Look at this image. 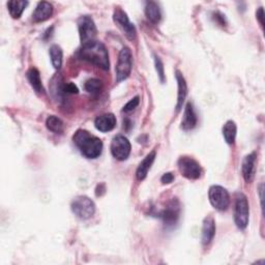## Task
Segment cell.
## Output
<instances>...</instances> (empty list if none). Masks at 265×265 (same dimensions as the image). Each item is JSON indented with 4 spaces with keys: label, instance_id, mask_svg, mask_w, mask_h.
Here are the masks:
<instances>
[{
    "label": "cell",
    "instance_id": "10",
    "mask_svg": "<svg viewBox=\"0 0 265 265\" xmlns=\"http://www.w3.org/2000/svg\"><path fill=\"white\" fill-rule=\"evenodd\" d=\"M113 20L129 40L133 41L136 39V28L130 21L126 12H123L120 8H117L113 14Z\"/></svg>",
    "mask_w": 265,
    "mask_h": 265
},
{
    "label": "cell",
    "instance_id": "5",
    "mask_svg": "<svg viewBox=\"0 0 265 265\" xmlns=\"http://www.w3.org/2000/svg\"><path fill=\"white\" fill-rule=\"evenodd\" d=\"M209 202L218 210H226L230 205V196L226 189L221 186L210 187L208 192Z\"/></svg>",
    "mask_w": 265,
    "mask_h": 265
},
{
    "label": "cell",
    "instance_id": "8",
    "mask_svg": "<svg viewBox=\"0 0 265 265\" xmlns=\"http://www.w3.org/2000/svg\"><path fill=\"white\" fill-rule=\"evenodd\" d=\"M78 27H79L80 40L82 45L96 41L95 39L97 37L98 30L92 17L90 16L81 17L78 21Z\"/></svg>",
    "mask_w": 265,
    "mask_h": 265
},
{
    "label": "cell",
    "instance_id": "18",
    "mask_svg": "<svg viewBox=\"0 0 265 265\" xmlns=\"http://www.w3.org/2000/svg\"><path fill=\"white\" fill-rule=\"evenodd\" d=\"M154 158H155V151H151L150 153H148L144 160L140 163V165L137 168V172H136V176L139 181H143L147 174L148 171L150 170L153 162H154Z\"/></svg>",
    "mask_w": 265,
    "mask_h": 265
},
{
    "label": "cell",
    "instance_id": "6",
    "mask_svg": "<svg viewBox=\"0 0 265 265\" xmlns=\"http://www.w3.org/2000/svg\"><path fill=\"white\" fill-rule=\"evenodd\" d=\"M250 208L249 202L243 194H239L236 198L235 208H234V221L239 229L246 228L249 224Z\"/></svg>",
    "mask_w": 265,
    "mask_h": 265
},
{
    "label": "cell",
    "instance_id": "26",
    "mask_svg": "<svg viewBox=\"0 0 265 265\" xmlns=\"http://www.w3.org/2000/svg\"><path fill=\"white\" fill-rule=\"evenodd\" d=\"M154 63H155V68H156V72L158 77H160L161 82L165 81V73H164V64L162 62V60L160 59V57L154 56Z\"/></svg>",
    "mask_w": 265,
    "mask_h": 265
},
{
    "label": "cell",
    "instance_id": "17",
    "mask_svg": "<svg viewBox=\"0 0 265 265\" xmlns=\"http://www.w3.org/2000/svg\"><path fill=\"white\" fill-rule=\"evenodd\" d=\"M176 80L179 84V94H178V104H176V111L180 112L183 108V104L188 95V85L185 77L180 70H176Z\"/></svg>",
    "mask_w": 265,
    "mask_h": 265
},
{
    "label": "cell",
    "instance_id": "2",
    "mask_svg": "<svg viewBox=\"0 0 265 265\" xmlns=\"http://www.w3.org/2000/svg\"><path fill=\"white\" fill-rule=\"evenodd\" d=\"M74 143L80 152L87 158H97L103 150L102 140L85 130H78L74 137Z\"/></svg>",
    "mask_w": 265,
    "mask_h": 265
},
{
    "label": "cell",
    "instance_id": "23",
    "mask_svg": "<svg viewBox=\"0 0 265 265\" xmlns=\"http://www.w3.org/2000/svg\"><path fill=\"white\" fill-rule=\"evenodd\" d=\"M46 126H47L49 131H51L53 133H56V134H61L64 130L63 121L55 115H51L47 118Z\"/></svg>",
    "mask_w": 265,
    "mask_h": 265
},
{
    "label": "cell",
    "instance_id": "27",
    "mask_svg": "<svg viewBox=\"0 0 265 265\" xmlns=\"http://www.w3.org/2000/svg\"><path fill=\"white\" fill-rule=\"evenodd\" d=\"M139 103H140V98H139V97H135L134 99H132V100H131V101L125 106V107H123L122 111H123V112H131V111H133L135 108L138 107Z\"/></svg>",
    "mask_w": 265,
    "mask_h": 265
},
{
    "label": "cell",
    "instance_id": "19",
    "mask_svg": "<svg viewBox=\"0 0 265 265\" xmlns=\"http://www.w3.org/2000/svg\"><path fill=\"white\" fill-rule=\"evenodd\" d=\"M26 77H27V80L29 81L31 87L33 88L35 93L39 94V95L44 94L45 91H44V87L42 84L41 75H40V72L37 68L35 67L29 68L28 72L26 73Z\"/></svg>",
    "mask_w": 265,
    "mask_h": 265
},
{
    "label": "cell",
    "instance_id": "15",
    "mask_svg": "<svg viewBox=\"0 0 265 265\" xmlns=\"http://www.w3.org/2000/svg\"><path fill=\"white\" fill-rule=\"evenodd\" d=\"M196 125H197V115L195 113V110H194L193 105L191 103H188L182 120V129L184 131H190L195 128Z\"/></svg>",
    "mask_w": 265,
    "mask_h": 265
},
{
    "label": "cell",
    "instance_id": "21",
    "mask_svg": "<svg viewBox=\"0 0 265 265\" xmlns=\"http://www.w3.org/2000/svg\"><path fill=\"white\" fill-rule=\"evenodd\" d=\"M27 6H28V2L12 0V2L8 3V10L14 19H19Z\"/></svg>",
    "mask_w": 265,
    "mask_h": 265
},
{
    "label": "cell",
    "instance_id": "4",
    "mask_svg": "<svg viewBox=\"0 0 265 265\" xmlns=\"http://www.w3.org/2000/svg\"><path fill=\"white\" fill-rule=\"evenodd\" d=\"M72 210L79 219L88 220L96 213V204L87 196H79L72 202Z\"/></svg>",
    "mask_w": 265,
    "mask_h": 265
},
{
    "label": "cell",
    "instance_id": "12",
    "mask_svg": "<svg viewBox=\"0 0 265 265\" xmlns=\"http://www.w3.org/2000/svg\"><path fill=\"white\" fill-rule=\"evenodd\" d=\"M95 126L98 131L106 133L112 131L116 126V117L112 113L100 115L95 120Z\"/></svg>",
    "mask_w": 265,
    "mask_h": 265
},
{
    "label": "cell",
    "instance_id": "13",
    "mask_svg": "<svg viewBox=\"0 0 265 265\" xmlns=\"http://www.w3.org/2000/svg\"><path fill=\"white\" fill-rule=\"evenodd\" d=\"M179 217H180V206L178 202L175 204L174 201L165 210H163L161 214V218L163 219L167 227L174 226L176 222H178Z\"/></svg>",
    "mask_w": 265,
    "mask_h": 265
},
{
    "label": "cell",
    "instance_id": "25",
    "mask_svg": "<svg viewBox=\"0 0 265 265\" xmlns=\"http://www.w3.org/2000/svg\"><path fill=\"white\" fill-rule=\"evenodd\" d=\"M103 82L99 79H90L85 83V90L91 94H100L103 91Z\"/></svg>",
    "mask_w": 265,
    "mask_h": 265
},
{
    "label": "cell",
    "instance_id": "14",
    "mask_svg": "<svg viewBox=\"0 0 265 265\" xmlns=\"http://www.w3.org/2000/svg\"><path fill=\"white\" fill-rule=\"evenodd\" d=\"M52 14H53L52 5L47 2H42L37 6V8H35L32 15V19L34 22H44L49 19Z\"/></svg>",
    "mask_w": 265,
    "mask_h": 265
},
{
    "label": "cell",
    "instance_id": "9",
    "mask_svg": "<svg viewBox=\"0 0 265 265\" xmlns=\"http://www.w3.org/2000/svg\"><path fill=\"white\" fill-rule=\"evenodd\" d=\"M131 143L127 137L117 135L111 143L112 155L118 161H126L131 153Z\"/></svg>",
    "mask_w": 265,
    "mask_h": 265
},
{
    "label": "cell",
    "instance_id": "1",
    "mask_svg": "<svg viewBox=\"0 0 265 265\" xmlns=\"http://www.w3.org/2000/svg\"><path fill=\"white\" fill-rule=\"evenodd\" d=\"M79 55L82 59L90 61L91 63L107 70L109 69V54L105 45L98 41H93L82 45L79 52Z\"/></svg>",
    "mask_w": 265,
    "mask_h": 265
},
{
    "label": "cell",
    "instance_id": "30",
    "mask_svg": "<svg viewBox=\"0 0 265 265\" xmlns=\"http://www.w3.org/2000/svg\"><path fill=\"white\" fill-rule=\"evenodd\" d=\"M256 16H257V19L259 20L261 26L264 25V22H263V17H264V13H263V8H259V10L257 11L256 13Z\"/></svg>",
    "mask_w": 265,
    "mask_h": 265
},
{
    "label": "cell",
    "instance_id": "22",
    "mask_svg": "<svg viewBox=\"0 0 265 265\" xmlns=\"http://www.w3.org/2000/svg\"><path fill=\"white\" fill-rule=\"evenodd\" d=\"M236 132H237V128L235 122L232 120H229L227 121L224 127H223V136L225 138V141L228 144H233L234 141H235V137H236Z\"/></svg>",
    "mask_w": 265,
    "mask_h": 265
},
{
    "label": "cell",
    "instance_id": "28",
    "mask_svg": "<svg viewBox=\"0 0 265 265\" xmlns=\"http://www.w3.org/2000/svg\"><path fill=\"white\" fill-rule=\"evenodd\" d=\"M79 90L74 83H66L62 85V93L63 94H78Z\"/></svg>",
    "mask_w": 265,
    "mask_h": 265
},
{
    "label": "cell",
    "instance_id": "29",
    "mask_svg": "<svg viewBox=\"0 0 265 265\" xmlns=\"http://www.w3.org/2000/svg\"><path fill=\"white\" fill-rule=\"evenodd\" d=\"M161 181H162V183L164 184V185H166V184H171L173 181H174V175L172 174V173H165L163 176H162V179H161Z\"/></svg>",
    "mask_w": 265,
    "mask_h": 265
},
{
    "label": "cell",
    "instance_id": "11",
    "mask_svg": "<svg viewBox=\"0 0 265 265\" xmlns=\"http://www.w3.org/2000/svg\"><path fill=\"white\" fill-rule=\"evenodd\" d=\"M256 173V153L253 152L244 157L242 162V176L246 183H252Z\"/></svg>",
    "mask_w": 265,
    "mask_h": 265
},
{
    "label": "cell",
    "instance_id": "7",
    "mask_svg": "<svg viewBox=\"0 0 265 265\" xmlns=\"http://www.w3.org/2000/svg\"><path fill=\"white\" fill-rule=\"evenodd\" d=\"M179 169L182 175L188 180H198L202 174L200 164L190 156H182L180 158Z\"/></svg>",
    "mask_w": 265,
    "mask_h": 265
},
{
    "label": "cell",
    "instance_id": "3",
    "mask_svg": "<svg viewBox=\"0 0 265 265\" xmlns=\"http://www.w3.org/2000/svg\"><path fill=\"white\" fill-rule=\"evenodd\" d=\"M132 67V52L128 47H123L119 52L118 61L116 65V81L121 82L126 80L131 75Z\"/></svg>",
    "mask_w": 265,
    "mask_h": 265
},
{
    "label": "cell",
    "instance_id": "24",
    "mask_svg": "<svg viewBox=\"0 0 265 265\" xmlns=\"http://www.w3.org/2000/svg\"><path fill=\"white\" fill-rule=\"evenodd\" d=\"M50 57L53 66L56 69H59L62 64V50L59 46L53 45L50 48Z\"/></svg>",
    "mask_w": 265,
    "mask_h": 265
},
{
    "label": "cell",
    "instance_id": "20",
    "mask_svg": "<svg viewBox=\"0 0 265 265\" xmlns=\"http://www.w3.org/2000/svg\"><path fill=\"white\" fill-rule=\"evenodd\" d=\"M145 14H146L147 19L153 24H157L161 21L162 14H161L160 7H158L156 3H153V2L147 3L145 7Z\"/></svg>",
    "mask_w": 265,
    "mask_h": 265
},
{
    "label": "cell",
    "instance_id": "16",
    "mask_svg": "<svg viewBox=\"0 0 265 265\" xmlns=\"http://www.w3.org/2000/svg\"><path fill=\"white\" fill-rule=\"evenodd\" d=\"M216 234V223L213 217H207L203 221L202 227V243L209 244Z\"/></svg>",
    "mask_w": 265,
    "mask_h": 265
}]
</instances>
